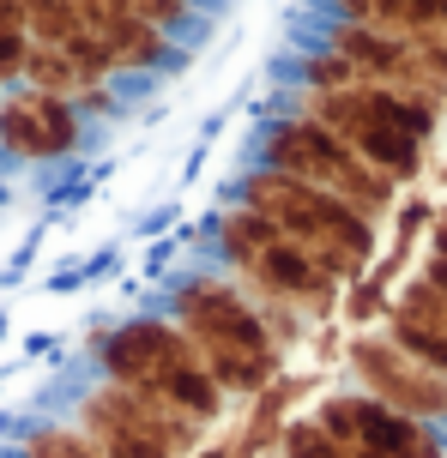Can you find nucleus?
Returning <instances> with one entry per match:
<instances>
[{
  "label": "nucleus",
  "mask_w": 447,
  "mask_h": 458,
  "mask_svg": "<svg viewBox=\"0 0 447 458\" xmlns=\"http://www.w3.org/2000/svg\"><path fill=\"white\" fill-rule=\"evenodd\" d=\"M43 356H55V332H24L19 362H43Z\"/></svg>",
  "instance_id": "obj_18"
},
{
  "label": "nucleus",
  "mask_w": 447,
  "mask_h": 458,
  "mask_svg": "<svg viewBox=\"0 0 447 458\" xmlns=\"http://www.w3.org/2000/svg\"><path fill=\"white\" fill-rule=\"evenodd\" d=\"M417 277H424V284H435V290H442V296H447V259H429V266H424V272H417Z\"/></svg>",
  "instance_id": "obj_20"
},
{
  "label": "nucleus",
  "mask_w": 447,
  "mask_h": 458,
  "mask_svg": "<svg viewBox=\"0 0 447 458\" xmlns=\"http://www.w3.org/2000/svg\"><path fill=\"white\" fill-rule=\"evenodd\" d=\"M127 272V242H103V248H91V253H79V277H85V290L91 284H116V277Z\"/></svg>",
  "instance_id": "obj_15"
},
{
  "label": "nucleus",
  "mask_w": 447,
  "mask_h": 458,
  "mask_svg": "<svg viewBox=\"0 0 447 458\" xmlns=\"http://www.w3.org/2000/svg\"><path fill=\"white\" fill-rule=\"evenodd\" d=\"M182 224V199H164V206H151V211H140V217H133V229H127V235H133V242H158V235H169V229Z\"/></svg>",
  "instance_id": "obj_16"
},
{
  "label": "nucleus",
  "mask_w": 447,
  "mask_h": 458,
  "mask_svg": "<svg viewBox=\"0 0 447 458\" xmlns=\"http://www.w3.org/2000/svg\"><path fill=\"white\" fill-rule=\"evenodd\" d=\"M284 109L321 121L327 133H339L357 157L375 175H387L393 187L417 182L429 163V139L442 127V114L417 103V97L381 91V85H351V91H308V85H284L279 91Z\"/></svg>",
  "instance_id": "obj_4"
},
{
  "label": "nucleus",
  "mask_w": 447,
  "mask_h": 458,
  "mask_svg": "<svg viewBox=\"0 0 447 458\" xmlns=\"http://www.w3.org/2000/svg\"><path fill=\"white\" fill-rule=\"evenodd\" d=\"M43 242H48V217H37V224H30V229L19 235V248H13L6 259H0V290H6V296H13V290H19L24 277H30V266H37Z\"/></svg>",
  "instance_id": "obj_14"
},
{
  "label": "nucleus",
  "mask_w": 447,
  "mask_h": 458,
  "mask_svg": "<svg viewBox=\"0 0 447 458\" xmlns=\"http://www.w3.org/2000/svg\"><path fill=\"white\" fill-rule=\"evenodd\" d=\"M37 290H43V296H79V290H85V277H79V259H67V266H48Z\"/></svg>",
  "instance_id": "obj_17"
},
{
  "label": "nucleus",
  "mask_w": 447,
  "mask_h": 458,
  "mask_svg": "<svg viewBox=\"0 0 447 458\" xmlns=\"http://www.w3.org/2000/svg\"><path fill=\"white\" fill-rule=\"evenodd\" d=\"M248 163L279 169V175H297V182H308V187H327L332 199H345V206H351L357 217H369V224H381V217L393 211V199H400V187L387 182V175H375L339 133H327L321 121L284 109V103L260 109L254 133H248Z\"/></svg>",
  "instance_id": "obj_6"
},
{
  "label": "nucleus",
  "mask_w": 447,
  "mask_h": 458,
  "mask_svg": "<svg viewBox=\"0 0 447 458\" xmlns=\"http://www.w3.org/2000/svg\"><path fill=\"white\" fill-rule=\"evenodd\" d=\"M193 242H200L206 259L224 266L236 284L266 290V296L303 308L308 320L332 314V301L345 290V284H332V277L314 266V253H308L303 242H290L279 224H266L260 211L230 206V199H218V206L206 211V224H193Z\"/></svg>",
  "instance_id": "obj_5"
},
{
  "label": "nucleus",
  "mask_w": 447,
  "mask_h": 458,
  "mask_svg": "<svg viewBox=\"0 0 447 458\" xmlns=\"http://www.w3.org/2000/svg\"><path fill=\"white\" fill-rule=\"evenodd\" d=\"M224 199L230 206L260 211L266 224H279L290 242H303L314 253V266L332 277V284H357L369 272V259L381 248V224L357 217L345 199H332L327 187H308L297 175H279V169H260V163H242L230 182H224Z\"/></svg>",
  "instance_id": "obj_3"
},
{
  "label": "nucleus",
  "mask_w": 447,
  "mask_h": 458,
  "mask_svg": "<svg viewBox=\"0 0 447 458\" xmlns=\"http://www.w3.org/2000/svg\"><path fill=\"white\" fill-rule=\"evenodd\" d=\"M429 259H447V211H442V224H435V235H429Z\"/></svg>",
  "instance_id": "obj_21"
},
{
  "label": "nucleus",
  "mask_w": 447,
  "mask_h": 458,
  "mask_svg": "<svg viewBox=\"0 0 447 458\" xmlns=\"http://www.w3.org/2000/svg\"><path fill=\"white\" fill-rule=\"evenodd\" d=\"M381 332L400 344L405 356H417L424 368H435V374L447 380V296L435 290V284L411 277L400 296H393V308H387V326H381Z\"/></svg>",
  "instance_id": "obj_11"
},
{
  "label": "nucleus",
  "mask_w": 447,
  "mask_h": 458,
  "mask_svg": "<svg viewBox=\"0 0 447 458\" xmlns=\"http://www.w3.org/2000/svg\"><path fill=\"white\" fill-rule=\"evenodd\" d=\"M85 332H91V344H85L91 374L121 380V386H133V392H145V398L169 404V411L193 416L200 428H218V422H224L230 398H224V386L206 374V362L193 356V344L176 332V320H169L164 308L145 301L140 314L91 320Z\"/></svg>",
  "instance_id": "obj_2"
},
{
  "label": "nucleus",
  "mask_w": 447,
  "mask_h": 458,
  "mask_svg": "<svg viewBox=\"0 0 447 458\" xmlns=\"http://www.w3.org/2000/svg\"><path fill=\"white\" fill-rule=\"evenodd\" d=\"M279 458H345V453L332 446V435L314 416H290L279 428Z\"/></svg>",
  "instance_id": "obj_13"
},
{
  "label": "nucleus",
  "mask_w": 447,
  "mask_h": 458,
  "mask_svg": "<svg viewBox=\"0 0 447 458\" xmlns=\"http://www.w3.org/2000/svg\"><path fill=\"white\" fill-rule=\"evenodd\" d=\"M97 127L67 97L48 91H0V169H48L67 157H91Z\"/></svg>",
  "instance_id": "obj_9"
},
{
  "label": "nucleus",
  "mask_w": 447,
  "mask_h": 458,
  "mask_svg": "<svg viewBox=\"0 0 447 458\" xmlns=\"http://www.w3.org/2000/svg\"><path fill=\"white\" fill-rule=\"evenodd\" d=\"M151 308H164L169 320H176V332L193 344V356L224 386V398H254V392H266L279 380V368H284L279 338L266 332L254 301L242 296V284L224 266H212V259L176 266L158 284Z\"/></svg>",
  "instance_id": "obj_1"
},
{
  "label": "nucleus",
  "mask_w": 447,
  "mask_h": 458,
  "mask_svg": "<svg viewBox=\"0 0 447 458\" xmlns=\"http://www.w3.org/2000/svg\"><path fill=\"white\" fill-rule=\"evenodd\" d=\"M24 368H30V362H19V356H13V362H0V392H6V386H13V380H19V374H24Z\"/></svg>",
  "instance_id": "obj_22"
},
{
  "label": "nucleus",
  "mask_w": 447,
  "mask_h": 458,
  "mask_svg": "<svg viewBox=\"0 0 447 458\" xmlns=\"http://www.w3.org/2000/svg\"><path fill=\"white\" fill-rule=\"evenodd\" d=\"M67 422L103 458H200V446H206V428L193 416L169 411L121 380H103V374H85L73 386Z\"/></svg>",
  "instance_id": "obj_7"
},
{
  "label": "nucleus",
  "mask_w": 447,
  "mask_h": 458,
  "mask_svg": "<svg viewBox=\"0 0 447 458\" xmlns=\"http://www.w3.org/2000/svg\"><path fill=\"white\" fill-rule=\"evenodd\" d=\"M345 374H351L357 392H369L375 404L400 416H417L429 428H447V380L435 368H424L417 356H405L387 332H357L345 344Z\"/></svg>",
  "instance_id": "obj_10"
},
{
  "label": "nucleus",
  "mask_w": 447,
  "mask_h": 458,
  "mask_svg": "<svg viewBox=\"0 0 447 458\" xmlns=\"http://www.w3.org/2000/svg\"><path fill=\"white\" fill-rule=\"evenodd\" d=\"M6 458H103V453H97L91 440L73 428L67 416H30V422H19V428H13Z\"/></svg>",
  "instance_id": "obj_12"
},
{
  "label": "nucleus",
  "mask_w": 447,
  "mask_h": 458,
  "mask_svg": "<svg viewBox=\"0 0 447 458\" xmlns=\"http://www.w3.org/2000/svg\"><path fill=\"white\" fill-rule=\"evenodd\" d=\"M308 416L327 428L345 458H447L442 428L387 411V404H375L369 392H357V386H332Z\"/></svg>",
  "instance_id": "obj_8"
},
{
  "label": "nucleus",
  "mask_w": 447,
  "mask_h": 458,
  "mask_svg": "<svg viewBox=\"0 0 447 458\" xmlns=\"http://www.w3.org/2000/svg\"><path fill=\"white\" fill-rule=\"evenodd\" d=\"M13 338V314H6V308H0V344Z\"/></svg>",
  "instance_id": "obj_23"
},
{
  "label": "nucleus",
  "mask_w": 447,
  "mask_h": 458,
  "mask_svg": "<svg viewBox=\"0 0 447 458\" xmlns=\"http://www.w3.org/2000/svg\"><path fill=\"white\" fill-rule=\"evenodd\" d=\"M230 121H236V103H224V109H212V114H206V121H200V139H206V145H212V139L224 133V127H230Z\"/></svg>",
  "instance_id": "obj_19"
}]
</instances>
